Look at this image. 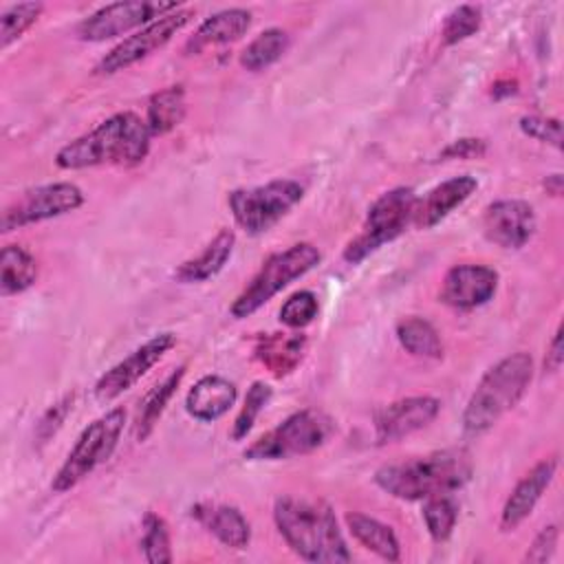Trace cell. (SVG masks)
Listing matches in <instances>:
<instances>
[{"label":"cell","instance_id":"obj_33","mask_svg":"<svg viewBox=\"0 0 564 564\" xmlns=\"http://www.w3.org/2000/svg\"><path fill=\"white\" fill-rule=\"evenodd\" d=\"M271 397H273V390L264 381H253L251 383V388L247 390L245 403H242V408H240V412L234 421V427H231V438L234 441H242L251 432L256 419L267 408Z\"/></svg>","mask_w":564,"mask_h":564},{"label":"cell","instance_id":"obj_1","mask_svg":"<svg viewBox=\"0 0 564 564\" xmlns=\"http://www.w3.org/2000/svg\"><path fill=\"white\" fill-rule=\"evenodd\" d=\"M150 130L134 112H117L90 132L73 139L55 154L62 170H84L97 165H139L150 152Z\"/></svg>","mask_w":564,"mask_h":564},{"label":"cell","instance_id":"obj_28","mask_svg":"<svg viewBox=\"0 0 564 564\" xmlns=\"http://www.w3.org/2000/svg\"><path fill=\"white\" fill-rule=\"evenodd\" d=\"M397 339L399 344L414 357L423 359H441L443 357V341L438 330L423 317H405L397 324Z\"/></svg>","mask_w":564,"mask_h":564},{"label":"cell","instance_id":"obj_36","mask_svg":"<svg viewBox=\"0 0 564 564\" xmlns=\"http://www.w3.org/2000/svg\"><path fill=\"white\" fill-rule=\"evenodd\" d=\"M520 130L531 139H538L542 143H551L553 148L562 145V123H560V119L527 115V117L520 119Z\"/></svg>","mask_w":564,"mask_h":564},{"label":"cell","instance_id":"obj_4","mask_svg":"<svg viewBox=\"0 0 564 564\" xmlns=\"http://www.w3.org/2000/svg\"><path fill=\"white\" fill-rule=\"evenodd\" d=\"M533 377V359L529 352L518 350L494 364L471 392L463 427L467 434L478 436L491 430L516 403L524 397Z\"/></svg>","mask_w":564,"mask_h":564},{"label":"cell","instance_id":"obj_22","mask_svg":"<svg viewBox=\"0 0 564 564\" xmlns=\"http://www.w3.org/2000/svg\"><path fill=\"white\" fill-rule=\"evenodd\" d=\"M236 245V236L231 229H220L200 253H196L194 258L185 260L183 264H178V269L174 271V278L183 284H194V282H205L209 278H214L216 273L223 271V267L227 264V260L231 258Z\"/></svg>","mask_w":564,"mask_h":564},{"label":"cell","instance_id":"obj_8","mask_svg":"<svg viewBox=\"0 0 564 564\" xmlns=\"http://www.w3.org/2000/svg\"><path fill=\"white\" fill-rule=\"evenodd\" d=\"M304 196V187L291 178H275L256 187H240L229 194L234 220L247 234H264L282 220Z\"/></svg>","mask_w":564,"mask_h":564},{"label":"cell","instance_id":"obj_20","mask_svg":"<svg viewBox=\"0 0 564 564\" xmlns=\"http://www.w3.org/2000/svg\"><path fill=\"white\" fill-rule=\"evenodd\" d=\"M192 518H196V522H200L218 542L229 549H245L251 540L249 522L236 507L198 502L192 507Z\"/></svg>","mask_w":564,"mask_h":564},{"label":"cell","instance_id":"obj_34","mask_svg":"<svg viewBox=\"0 0 564 564\" xmlns=\"http://www.w3.org/2000/svg\"><path fill=\"white\" fill-rule=\"evenodd\" d=\"M480 24H482L480 9L474 4H460L454 11H449L443 22V31H441L443 42L447 46L458 44V42L471 37L480 29Z\"/></svg>","mask_w":564,"mask_h":564},{"label":"cell","instance_id":"obj_11","mask_svg":"<svg viewBox=\"0 0 564 564\" xmlns=\"http://www.w3.org/2000/svg\"><path fill=\"white\" fill-rule=\"evenodd\" d=\"M178 7H181L178 2H156V0L106 4L79 22L77 35L86 42H104L110 37H119L143 24L148 26L150 22L176 11Z\"/></svg>","mask_w":564,"mask_h":564},{"label":"cell","instance_id":"obj_18","mask_svg":"<svg viewBox=\"0 0 564 564\" xmlns=\"http://www.w3.org/2000/svg\"><path fill=\"white\" fill-rule=\"evenodd\" d=\"M478 189V181L469 174L447 178L432 187L423 198L416 200L414 209V227L430 229L447 218L456 207H460L474 192Z\"/></svg>","mask_w":564,"mask_h":564},{"label":"cell","instance_id":"obj_19","mask_svg":"<svg viewBox=\"0 0 564 564\" xmlns=\"http://www.w3.org/2000/svg\"><path fill=\"white\" fill-rule=\"evenodd\" d=\"M238 390L236 383L220 375L200 377L185 397V410L189 416L203 423H212L229 412L236 403Z\"/></svg>","mask_w":564,"mask_h":564},{"label":"cell","instance_id":"obj_16","mask_svg":"<svg viewBox=\"0 0 564 564\" xmlns=\"http://www.w3.org/2000/svg\"><path fill=\"white\" fill-rule=\"evenodd\" d=\"M498 289V273L485 264L452 267L438 291V300L452 308L469 311L487 304Z\"/></svg>","mask_w":564,"mask_h":564},{"label":"cell","instance_id":"obj_23","mask_svg":"<svg viewBox=\"0 0 564 564\" xmlns=\"http://www.w3.org/2000/svg\"><path fill=\"white\" fill-rule=\"evenodd\" d=\"M306 337L300 333H269L256 344V357L275 377L291 375L304 359Z\"/></svg>","mask_w":564,"mask_h":564},{"label":"cell","instance_id":"obj_25","mask_svg":"<svg viewBox=\"0 0 564 564\" xmlns=\"http://www.w3.org/2000/svg\"><path fill=\"white\" fill-rule=\"evenodd\" d=\"M185 110H187V101H185L183 86H167L154 93L148 99V110H145V123L150 134L156 137L174 130L183 121Z\"/></svg>","mask_w":564,"mask_h":564},{"label":"cell","instance_id":"obj_24","mask_svg":"<svg viewBox=\"0 0 564 564\" xmlns=\"http://www.w3.org/2000/svg\"><path fill=\"white\" fill-rule=\"evenodd\" d=\"M346 524L350 529V533L357 538V542H361L368 551L377 553L379 557L388 560V562H399L401 557V546H399V540L394 535V531L370 518V516H364V513H346Z\"/></svg>","mask_w":564,"mask_h":564},{"label":"cell","instance_id":"obj_6","mask_svg":"<svg viewBox=\"0 0 564 564\" xmlns=\"http://www.w3.org/2000/svg\"><path fill=\"white\" fill-rule=\"evenodd\" d=\"M123 425H126L123 408H112L110 412L88 423V427H84V432L77 436L66 460L55 471L51 480V489L55 494H64L75 485H79L101 463H106L121 438Z\"/></svg>","mask_w":564,"mask_h":564},{"label":"cell","instance_id":"obj_7","mask_svg":"<svg viewBox=\"0 0 564 564\" xmlns=\"http://www.w3.org/2000/svg\"><path fill=\"white\" fill-rule=\"evenodd\" d=\"M416 200L419 196L412 187H394L381 194L370 205L361 231L346 245L344 260L357 264L381 245L399 238L414 223Z\"/></svg>","mask_w":564,"mask_h":564},{"label":"cell","instance_id":"obj_10","mask_svg":"<svg viewBox=\"0 0 564 564\" xmlns=\"http://www.w3.org/2000/svg\"><path fill=\"white\" fill-rule=\"evenodd\" d=\"M196 11L194 9H183L178 7L176 11L150 22L148 26L134 31L132 35H128L126 40H121L115 48H110L95 66L97 75H115L137 62H141L143 57H148L150 53L163 48L178 31H183L192 20H194Z\"/></svg>","mask_w":564,"mask_h":564},{"label":"cell","instance_id":"obj_42","mask_svg":"<svg viewBox=\"0 0 564 564\" xmlns=\"http://www.w3.org/2000/svg\"><path fill=\"white\" fill-rule=\"evenodd\" d=\"M544 187H546L549 194L560 196V194H562V174H549V176L544 178Z\"/></svg>","mask_w":564,"mask_h":564},{"label":"cell","instance_id":"obj_31","mask_svg":"<svg viewBox=\"0 0 564 564\" xmlns=\"http://www.w3.org/2000/svg\"><path fill=\"white\" fill-rule=\"evenodd\" d=\"M42 11H44L42 2H20V4L7 7L0 15V44H2V48L11 46L15 40H20L22 33H26L37 22Z\"/></svg>","mask_w":564,"mask_h":564},{"label":"cell","instance_id":"obj_41","mask_svg":"<svg viewBox=\"0 0 564 564\" xmlns=\"http://www.w3.org/2000/svg\"><path fill=\"white\" fill-rule=\"evenodd\" d=\"M518 93V82H511V79H500L491 86V97L500 99V97H511Z\"/></svg>","mask_w":564,"mask_h":564},{"label":"cell","instance_id":"obj_14","mask_svg":"<svg viewBox=\"0 0 564 564\" xmlns=\"http://www.w3.org/2000/svg\"><path fill=\"white\" fill-rule=\"evenodd\" d=\"M535 212L527 200L502 198L487 205L482 214V231L487 240L502 249H520L535 234Z\"/></svg>","mask_w":564,"mask_h":564},{"label":"cell","instance_id":"obj_3","mask_svg":"<svg viewBox=\"0 0 564 564\" xmlns=\"http://www.w3.org/2000/svg\"><path fill=\"white\" fill-rule=\"evenodd\" d=\"M474 474L469 452L438 449L403 463L383 465L375 474L377 487L399 500H425L436 494L458 491Z\"/></svg>","mask_w":564,"mask_h":564},{"label":"cell","instance_id":"obj_21","mask_svg":"<svg viewBox=\"0 0 564 564\" xmlns=\"http://www.w3.org/2000/svg\"><path fill=\"white\" fill-rule=\"evenodd\" d=\"M251 26V13L247 9L234 7V9H223L214 15H209L187 40L185 51L189 55L203 53L209 46H223L229 42L240 40Z\"/></svg>","mask_w":564,"mask_h":564},{"label":"cell","instance_id":"obj_13","mask_svg":"<svg viewBox=\"0 0 564 564\" xmlns=\"http://www.w3.org/2000/svg\"><path fill=\"white\" fill-rule=\"evenodd\" d=\"M176 346L174 333H159L134 348L128 357L106 370L95 383V397L99 401H112L130 390L154 364H159L170 348Z\"/></svg>","mask_w":564,"mask_h":564},{"label":"cell","instance_id":"obj_38","mask_svg":"<svg viewBox=\"0 0 564 564\" xmlns=\"http://www.w3.org/2000/svg\"><path fill=\"white\" fill-rule=\"evenodd\" d=\"M487 152V143L482 139H456L443 152L441 159H480Z\"/></svg>","mask_w":564,"mask_h":564},{"label":"cell","instance_id":"obj_5","mask_svg":"<svg viewBox=\"0 0 564 564\" xmlns=\"http://www.w3.org/2000/svg\"><path fill=\"white\" fill-rule=\"evenodd\" d=\"M322 260V253L311 242L291 245L284 251H278L264 260L260 271L251 278V282L238 293L231 302L229 313L236 319H245L262 308L273 295L286 289L293 280L313 271Z\"/></svg>","mask_w":564,"mask_h":564},{"label":"cell","instance_id":"obj_39","mask_svg":"<svg viewBox=\"0 0 564 564\" xmlns=\"http://www.w3.org/2000/svg\"><path fill=\"white\" fill-rule=\"evenodd\" d=\"M70 403H73V399L66 397L64 401H59L57 405H53V408L46 412V416H44L42 423H40V438H48V436L59 427V423L64 421L66 412L70 410Z\"/></svg>","mask_w":564,"mask_h":564},{"label":"cell","instance_id":"obj_2","mask_svg":"<svg viewBox=\"0 0 564 564\" xmlns=\"http://www.w3.org/2000/svg\"><path fill=\"white\" fill-rule=\"evenodd\" d=\"M273 520L291 546L306 562H350V551L333 509L322 500L282 496L275 500Z\"/></svg>","mask_w":564,"mask_h":564},{"label":"cell","instance_id":"obj_37","mask_svg":"<svg viewBox=\"0 0 564 564\" xmlns=\"http://www.w3.org/2000/svg\"><path fill=\"white\" fill-rule=\"evenodd\" d=\"M557 538H560V529L555 524L544 527L531 542V546L524 553V562H533V564H544L553 557L555 546H557Z\"/></svg>","mask_w":564,"mask_h":564},{"label":"cell","instance_id":"obj_30","mask_svg":"<svg viewBox=\"0 0 564 564\" xmlns=\"http://www.w3.org/2000/svg\"><path fill=\"white\" fill-rule=\"evenodd\" d=\"M423 520L434 542H445L458 520V505L452 494H436L423 500Z\"/></svg>","mask_w":564,"mask_h":564},{"label":"cell","instance_id":"obj_27","mask_svg":"<svg viewBox=\"0 0 564 564\" xmlns=\"http://www.w3.org/2000/svg\"><path fill=\"white\" fill-rule=\"evenodd\" d=\"M185 368H187L185 364L178 366L176 370H172L161 383H156V386L145 394V399H143V403H141V410H139V416H137V438H139V441H145V438L152 434V430H154V425L159 423V419H161L165 405L170 403V399L174 397L176 388L181 386V381H183V377H185Z\"/></svg>","mask_w":564,"mask_h":564},{"label":"cell","instance_id":"obj_35","mask_svg":"<svg viewBox=\"0 0 564 564\" xmlns=\"http://www.w3.org/2000/svg\"><path fill=\"white\" fill-rule=\"evenodd\" d=\"M317 295L313 291H297L282 304L280 322L289 328H304L317 317Z\"/></svg>","mask_w":564,"mask_h":564},{"label":"cell","instance_id":"obj_40","mask_svg":"<svg viewBox=\"0 0 564 564\" xmlns=\"http://www.w3.org/2000/svg\"><path fill=\"white\" fill-rule=\"evenodd\" d=\"M564 361V350H562V326L553 333V339L549 344L546 357H544V372H557Z\"/></svg>","mask_w":564,"mask_h":564},{"label":"cell","instance_id":"obj_9","mask_svg":"<svg viewBox=\"0 0 564 564\" xmlns=\"http://www.w3.org/2000/svg\"><path fill=\"white\" fill-rule=\"evenodd\" d=\"M330 434V421L315 410H300L280 425L262 434L245 449L249 460H282L308 454L324 445Z\"/></svg>","mask_w":564,"mask_h":564},{"label":"cell","instance_id":"obj_26","mask_svg":"<svg viewBox=\"0 0 564 564\" xmlns=\"http://www.w3.org/2000/svg\"><path fill=\"white\" fill-rule=\"evenodd\" d=\"M37 280L35 258L20 245H7L0 256V293L15 295L33 286Z\"/></svg>","mask_w":564,"mask_h":564},{"label":"cell","instance_id":"obj_17","mask_svg":"<svg viewBox=\"0 0 564 564\" xmlns=\"http://www.w3.org/2000/svg\"><path fill=\"white\" fill-rule=\"evenodd\" d=\"M555 471H557V456H551V458H542L540 463H535L518 480V485L509 494V498L502 507V513H500V529L502 531H513L529 518V513L535 509L542 494L553 482Z\"/></svg>","mask_w":564,"mask_h":564},{"label":"cell","instance_id":"obj_15","mask_svg":"<svg viewBox=\"0 0 564 564\" xmlns=\"http://www.w3.org/2000/svg\"><path fill=\"white\" fill-rule=\"evenodd\" d=\"M438 410L441 401L427 394L392 401L375 414V438L379 445L401 441L430 425Z\"/></svg>","mask_w":564,"mask_h":564},{"label":"cell","instance_id":"obj_32","mask_svg":"<svg viewBox=\"0 0 564 564\" xmlns=\"http://www.w3.org/2000/svg\"><path fill=\"white\" fill-rule=\"evenodd\" d=\"M143 557L150 564H167L172 562V549H170V531L161 516L148 513L143 518V538H141Z\"/></svg>","mask_w":564,"mask_h":564},{"label":"cell","instance_id":"obj_12","mask_svg":"<svg viewBox=\"0 0 564 564\" xmlns=\"http://www.w3.org/2000/svg\"><path fill=\"white\" fill-rule=\"evenodd\" d=\"M84 205V192L73 183H48L24 192L2 214V231L64 216Z\"/></svg>","mask_w":564,"mask_h":564},{"label":"cell","instance_id":"obj_29","mask_svg":"<svg viewBox=\"0 0 564 564\" xmlns=\"http://www.w3.org/2000/svg\"><path fill=\"white\" fill-rule=\"evenodd\" d=\"M289 33L278 29V26H271L262 33H258L240 53V66L251 70V73H258V70H264L269 68L271 64H275L289 48Z\"/></svg>","mask_w":564,"mask_h":564}]
</instances>
